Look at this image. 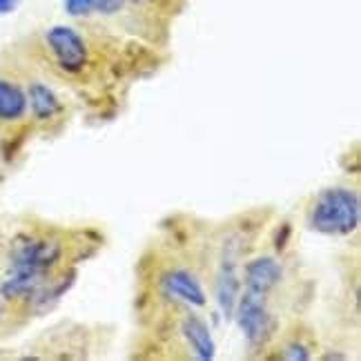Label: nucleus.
Returning <instances> with one entry per match:
<instances>
[{"mask_svg": "<svg viewBox=\"0 0 361 361\" xmlns=\"http://www.w3.org/2000/svg\"><path fill=\"white\" fill-rule=\"evenodd\" d=\"M361 221V201L359 194L350 188H328L317 197L310 212V228L343 237L359 228Z\"/></svg>", "mask_w": 361, "mask_h": 361, "instance_id": "1", "label": "nucleus"}, {"mask_svg": "<svg viewBox=\"0 0 361 361\" xmlns=\"http://www.w3.org/2000/svg\"><path fill=\"white\" fill-rule=\"evenodd\" d=\"M234 317H237L239 328L243 330V337L247 339L250 345H263L272 337L274 322L268 312L266 295L245 290L237 301Z\"/></svg>", "mask_w": 361, "mask_h": 361, "instance_id": "2", "label": "nucleus"}, {"mask_svg": "<svg viewBox=\"0 0 361 361\" xmlns=\"http://www.w3.org/2000/svg\"><path fill=\"white\" fill-rule=\"evenodd\" d=\"M45 40L61 69H65L69 74L82 72V67L87 65V43L74 27L69 25L51 27L45 34Z\"/></svg>", "mask_w": 361, "mask_h": 361, "instance_id": "3", "label": "nucleus"}, {"mask_svg": "<svg viewBox=\"0 0 361 361\" xmlns=\"http://www.w3.org/2000/svg\"><path fill=\"white\" fill-rule=\"evenodd\" d=\"M61 252V243L51 239H30L18 243L11 252V272L45 274L59 263Z\"/></svg>", "mask_w": 361, "mask_h": 361, "instance_id": "4", "label": "nucleus"}, {"mask_svg": "<svg viewBox=\"0 0 361 361\" xmlns=\"http://www.w3.org/2000/svg\"><path fill=\"white\" fill-rule=\"evenodd\" d=\"M283 276V270L279 266V261L272 257H257L252 261H247V266L243 270V281L245 290H252L259 295H268L272 288L279 286Z\"/></svg>", "mask_w": 361, "mask_h": 361, "instance_id": "5", "label": "nucleus"}, {"mask_svg": "<svg viewBox=\"0 0 361 361\" xmlns=\"http://www.w3.org/2000/svg\"><path fill=\"white\" fill-rule=\"evenodd\" d=\"M216 303L221 308V314L226 319L234 317V308H237V301L241 297V279L237 272V263L232 257H226L221 263V272L216 276Z\"/></svg>", "mask_w": 361, "mask_h": 361, "instance_id": "6", "label": "nucleus"}, {"mask_svg": "<svg viewBox=\"0 0 361 361\" xmlns=\"http://www.w3.org/2000/svg\"><path fill=\"white\" fill-rule=\"evenodd\" d=\"M163 290L170 297L180 299V301H185L190 305H197V308H201V305L207 303L203 286L199 283L197 276H194L192 272H188V270L165 272L163 274Z\"/></svg>", "mask_w": 361, "mask_h": 361, "instance_id": "7", "label": "nucleus"}, {"mask_svg": "<svg viewBox=\"0 0 361 361\" xmlns=\"http://www.w3.org/2000/svg\"><path fill=\"white\" fill-rule=\"evenodd\" d=\"M180 332L188 341V345L192 348V353L197 355V359L201 361H212L216 355V343L212 339V332L207 328V324L197 314H188L180 324Z\"/></svg>", "mask_w": 361, "mask_h": 361, "instance_id": "8", "label": "nucleus"}, {"mask_svg": "<svg viewBox=\"0 0 361 361\" xmlns=\"http://www.w3.org/2000/svg\"><path fill=\"white\" fill-rule=\"evenodd\" d=\"M27 107H32V114L38 121H49L61 112L59 96L45 82H32L30 85V90H27Z\"/></svg>", "mask_w": 361, "mask_h": 361, "instance_id": "9", "label": "nucleus"}, {"mask_svg": "<svg viewBox=\"0 0 361 361\" xmlns=\"http://www.w3.org/2000/svg\"><path fill=\"white\" fill-rule=\"evenodd\" d=\"M27 112V94L16 85L0 78V121H18Z\"/></svg>", "mask_w": 361, "mask_h": 361, "instance_id": "10", "label": "nucleus"}, {"mask_svg": "<svg viewBox=\"0 0 361 361\" xmlns=\"http://www.w3.org/2000/svg\"><path fill=\"white\" fill-rule=\"evenodd\" d=\"M45 274H36V272H11L9 279L0 286V295L5 299H23V297H32L38 293L40 283H43Z\"/></svg>", "mask_w": 361, "mask_h": 361, "instance_id": "11", "label": "nucleus"}, {"mask_svg": "<svg viewBox=\"0 0 361 361\" xmlns=\"http://www.w3.org/2000/svg\"><path fill=\"white\" fill-rule=\"evenodd\" d=\"M65 11L69 16L80 18V16H90V13H116L123 9V0H65Z\"/></svg>", "mask_w": 361, "mask_h": 361, "instance_id": "12", "label": "nucleus"}, {"mask_svg": "<svg viewBox=\"0 0 361 361\" xmlns=\"http://www.w3.org/2000/svg\"><path fill=\"white\" fill-rule=\"evenodd\" d=\"M283 359H288V361H308L310 353H308V348H305L303 343H288L286 350H283Z\"/></svg>", "mask_w": 361, "mask_h": 361, "instance_id": "13", "label": "nucleus"}, {"mask_svg": "<svg viewBox=\"0 0 361 361\" xmlns=\"http://www.w3.org/2000/svg\"><path fill=\"white\" fill-rule=\"evenodd\" d=\"M20 3H23V0H0V16H5V13L16 11Z\"/></svg>", "mask_w": 361, "mask_h": 361, "instance_id": "14", "label": "nucleus"}, {"mask_svg": "<svg viewBox=\"0 0 361 361\" xmlns=\"http://www.w3.org/2000/svg\"><path fill=\"white\" fill-rule=\"evenodd\" d=\"M281 230H283L281 234H276V243H274L276 250H283L286 247V239H288V234H290V228L288 226H283Z\"/></svg>", "mask_w": 361, "mask_h": 361, "instance_id": "15", "label": "nucleus"}, {"mask_svg": "<svg viewBox=\"0 0 361 361\" xmlns=\"http://www.w3.org/2000/svg\"><path fill=\"white\" fill-rule=\"evenodd\" d=\"M324 359H345V355H337V353H328V355H324Z\"/></svg>", "mask_w": 361, "mask_h": 361, "instance_id": "16", "label": "nucleus"}, {"mask_svg": "<svg viewBox=\"0 0 361 361\" xmlns=\"http://www.w3.org/2000/svg\"><path fill=\"white\" fill-rule=\"evenodd\" d=\"M123 3H143V0H123Z\"/></svg>", "mask_w": 361, "mask_h": 361, "instance_id": "17", "label": "nucleus"}, {"mask_svg": "<svg viewBox=\"0 0 361 361\" xmlns=\"http://www.w3.org/2000/svg\"><path fill=\"white\" fill-rule=\"evenodd\" d=\"M0 314H3V303H0Z\"/></svg>", "mask_w": 361, "mask_h": 361, "instance_id": "18", "label": "nucleus"}]
</instances>
